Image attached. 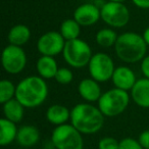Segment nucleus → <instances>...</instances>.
I'll return each instance as SVG.
<instances>
[{"label":"nucleus","instance_id":"obj_24","mask_svg":"<svg viewBox=\"0 0 149 149\" xmlns=\"http://www.w3.org/2000/svg\"><path fill=\"white\" fill-rule=\"evenodd\" d=\"M55 81L60 85H68L74 79V74L68 68H59L55 74Z\"/></svg>","mask_w":149,"mask_h":149},{"label":"nucleus","instance_id":"obj_28","mask_svg":"<svg viewBox=\"0 0 149 149\" xmlns=\"http://www.w3.org/2000/svg\"><path fill=\"white\" fill-rule=\"evenodd\" d=\"M141 72L144 78L149 79V55H146L141 61Z\"/></svg>","mask_w":149,"mask_h":149},{"label":"nucleus","instance_id":"obj_7","mask_svg":"<svg viewBox=\"0 0 149 149\" xmlns=\"http://www.w3.org/2000/svg\"><path fill=\"white\" fill-rule=\"evenodd\" d=\"M100 13L101 19L110 28L120 29L130 22V10L124 2L107 1L100 7Z\"/></svg>","mask_w":149,"mask_h":149},{"label":"nucleus","instance_id":"obj_19","mask_svg":"<svg viewBox=\"0 0 149 149\" xmlns=\"http://www.w3.org/2000/svg\"><path fill=\"white\" fill-rule=\"evenodd\" d=\"M2 106L3 114H4L5 118L15 123V124H17V123H19L23 120L24 116H25L26 107L15 97L10 99L9 101L3 103Z\"/></svg>","mask_w":149,"mask_h":149},{"label":"nucleus","instance_id":"obj_23","mask_svg":"<svg viewBox=\"0 0 149 149\" xmlns=\"http://www.w3.org/2000/svg\"><path fill=\"white\" fill-rule=\"evenodd\" d=\"M17 86L9 80H2L0 82V103L3 104L15 97Z\"/></svg>","mask_w":149,"mask_h":149},{"label":"nucleus","instance_id":"obj_8","mask_svg":"<svg viewBox=\"0 0 149 149\" xmlns=\"http://www.w3.org/2000/svg\"><path fill=\"white\" fill-rule=\"evenodd\" d=\"M114 70H116V66L112 58L103 52L93 54L88 64L90 77L99 83H104L111 80Z\"/></svg>","mask_w":149,"mask_h":149},{"label":"nucleus","instance_id":"obj_21","mask_svg":"<svg viewBox=\"0 0 149 149\" xmlns=\"http://www.w3.org/2000/svg\"><path fill=\"white\" fill-rule=\"evenodd\" d=\"M81 28L82 26L72 17V19H64L60 25L59 32L65 41H70V40L78 39L80 37Z\"/></svg>","mask_w":149,"mask_h":149},{"label":"nucleus","instance_id":"obj_9","mask_svg":"<svg viewBox=\"0 0 149 149\" xmlns=\"http://www.w3.org/2000/svg\"><path fill=\"white\" fill-rule=\"evenodd\" d=\"M27 54L21 46L8 44L3 49L1 55L2 66L6 72L17 74L25 70L27 65Z\"/></svg>","mask_w":149,"mask_h":149},{"label":"nucleus","instance_id":"obj_12","mask_svg":"<svg viewBox=\"0 0 149 149\" xmlns=\"http://www.w3.org/2000/svg\"><path fill=\"white\" fill-rule=\"evenodd\" d=\"M111 81L114 87L125 91H131L137 82L134 70L127 65H120L116 68L112 74Z\"/></svg>","mask_w":149,"mask_h":149},{"label":"nucleus","instance_id":"obj_27","mask_svg":"<svg viewBox=\"0 0 149 149\" xmlns=\"http://www.w3.org/2000/svg\"><path fill=\"white\" fill-rule=\"evenodd\" d=\"M138 141L144 149H149V129L143 131L140 135H139Z\"/></svg>","mask_w":149,"mask_h":149},{"label":"nucleus","instance_id":"obj_26","mask_svg":"<svg viewBox=\"0 0 149 149\" xmlns=\"http://www.w3.org/2000/svg\"><path fill=\"white\" fill-rule=\"evenodd\" d=\"M118 149H144L138 140L134 138H124L120 141V148Z\"/></svg>","mask_w":149,"mask_h":149},{"label":"nucleus","instance_id":"obj_15","mask_svg":"<svg viewBox=\"0 0 149 149\" xmlns=\"http://www.w3.org/2000/svg\"><path fill=\"white\" fill-rule=\"evenodd\" d=\"M57 61L52 56L41 55L36 62V70L40 77L45 80L54 79L58 70Z\"/></svg>","mask_w":149,"mask_h":149},{"label":"nucleus","instance_id":"obj_2","mask_svg":"<svg viewBox=\"0 0 149 149\" xmlns=\"http://www.w3.org/2000/svg\"><path fill=\"white\" fill-rule=\"evenodd\" d=\"M47 83L45 79L38 76H28L17 85L15 98L23 103L26 108L38 107L45 102L48 97Z\"/></svg>","mask_w":149,"mask_h":149},{"label":"nucleus","instance_id":"obj_6","mask_svg":"<svg viewBox=\"0 0 149 149\" xmlns=\"http://www.w3.org/2000/svg\"><path fill=\"white\" fill-rule=\"evenodd\" d=\"M82 135L72 124H64L54 128L51 142L56 149H84Z\"/></svg>","mask_w":149,"mask_h":149},{"label":"nucleus","instance_id":"obj_14","mask_svg":"<svg viewBox=\"0 0 149 149\" xmlns=\"http://www.w3.org/2000/svg\"><path fill=\"white\" fill-rule=\"evenodd\" d=\"M130 95L135 104L142 108H149V79L142 78L137 80L131 89Z\"/></svg>","mask_w":149,"mask_h":149},{"label":"nucleus","instance_id":"obj_1","mask_svg":"<svg viewBox=\"0 0 149 149\" xmlns=\"http://www.w3.org/2000/svg\"><path fill=\"white\" fill-rule=\"evenodd\" d=\"M104 118L105 116L98 106L90 102L79 103L70 109V124L85 135L99 132L104 125Z\"/></svg>","mask_w":149,"mask_h":149},{"label":"nucleus","instance_id":"obj_10","mask_svg":"<svg viewBox=\"0 0 149 149\" xmlns=\"http://www.w3.org/2000/svg\"><path fill=\"white\" fill-rule=\"evenodd\" d=\"M65 40L60 32L49 31L44 33L37 41V50L41 55L54 56L62 54Z\"/></svg>","mask_w":149,"mask_h":149},{"label":"nucleus","instance_id":"obj_30","mask_svg":"<svg viewBox=\"0 0 149 149\" xmlns=\"http://www.w3.org/2000/svg\"><path fill=\"white\" fill-rule=\"evenodd\" d=\"M142 36H143V38H144V41L146 42L147 46L149 47V27H147L146 29L144 30Z\"/></svg>","mask_w":149,"mask_h":149},{"label":"nucleus","instance_id":"obj_31","mask_svg":"<svg viewBox=\"0 0 149 149\" xmlns=\"http://www.w3.org/2000/svg\"><path fill=\"white\" fill-rule=\"evenodd\" d=\"M107 1H116V2H125L127 0H107Z\"/></svg>","mask_w":149,"mask_h":149},{"label":"nucleus","instance_id":"obj_4","mask_svg":"<svg viewBox=\"0 0 149 149\" xmlns=\"http://www.w3.org/2000/svg\"><path fill=\"white\" fill-rule=\"evenodd\" d=\"M131 95L128 91L112 88L102 93L98 100V108L105 118H114L122 114L130 103Z\"/></svg>","mask_w":149,"mask_h":149},{"label":"nucleus","instance_id":"obj_25","mask_svg":"<svg viewBox=\"0 0 149 149\" xmlns=\"http://www.w3.org/2000/svg\"><path fill=\"white\" fill-rule=\"evenodd\" d=\"M120 141L113 137H103L98 142V149H118Z\"/></svg>","mask_w":149,"mask_h":149},{"label":"nucleus","instance_id":"obj_3","mask_svg":"<svg viewBox=\"0 0 149 149\" xmlns=\"http://www.w3.org/2000/svg\"><path fill=\"white\" fill-rule=\"evenodd\" d=\"M116 56L126 63H136L142 61L146 56L147 44L142 35L135 32H126L118 35L113 46Z\"/></svg>","mask_w":149,"mask_h":149},{"label":"nucleus","instance_id":"obj_22","mask_svg":"<svg viewBox=\"0 0 149 149\" xmlns=\"http://www.w3.org/2000/svg\"><path fill=\"white\" fill-rule=\"evenodd\" d=\"M118 34L111 28H103L96 33L95 41L99 46L103 48H109L116 45L118 40Z\"/></svg>","mask_w":149,"mask_h":149},{"label":"nucleus","instance_id":"obj_29","mask_svg":"<svg viewBox=\"0 0 149 149\" xmlns=\"http://www.w3.org/2000/svg\"><path fill=\"white\" fill-rule=\"evenodd\" d=\"M133 4L141 9H149V0H132Z\"/></svg>","mask_w":149,"mask_h":149},{"label":"nucleus","instance_id":"obj_5","mask_svg":"<svg viewBox=\"0 0 149 149\" xmlns=\"http://www.w3.org/2000/svg\"><path fill=\"white\" fill-rule=\"evenodd\" d=\"M62 56L70 66L74 68H82L88 66L93 53L89 44L78 38L65 42Z\"/></svg>","mask_w":149,"mask_h":149},{"label":"nucleus","instance_id":"obj_13","mask_svg":"<svg viewBox=\"0 0 149 149\" xmlns=\"http://www.w3.org/2000/svg\"><path fill=\"white\" fill-rule=\"evenodd\" d=\"M78 93L86 102H96L101 97L102 92L99 82L93 78L83 79L78 85Z\"/></svg>","mask_w":149,"mask_h":149},{"label":"nucleus","instance_id":"obj_20","mask_svg":"<svg viewBox=\"0 0 149 149\" xmlns=\"http://www.w3.org/2000/svg\"><path fill=\"white\" fill-rule=\"evenodd\" d=\"M19 129L17 124L7 118H3L0 120V145L7 146L17 140Z\"/></svg>","mask_w":149,"mask_h":149},{"label":"nucleus","instance_id":"obj_18","mask_svg":"<svg viewBox=\"0 0 149 149\" xmlns=\"http://www.w3.org/2000/svg\"><path fill=\"white\" fill-rule=\"evenodd\" d=\"M31 38V30L29 27L23 24L15 25L9 30L8 35H7V40L9 44L15 46H21L23 47L25 44L29 42Z\"/></svg>","mask_w":149,"mask_h":149},{"label":"nucleus","instance_id":"obj_17","mask_svg":"<svg viewBox=\"0 0 149 149\" xmlns=\"http://www.w3.org/2000/svg\"><path fill=\"white\" fill-rule=\"evenodd\" d=\"M40 140V131L32 125H26L19 129L17 142L23 147H32Z\"/></svg>","mask_w":149,"mask_h":149},{"label":"nucleus","instance_id":"obj_16","mask_svg":"<svg viewBox=\"0 0 149 149\" xmlns=\"http://www.w3.org/2000/svg\"><path fill=\"white\" fill-rule=\"evenodd\" d=\"M46 120L54 126L68 124L70 120V110L61 104H53L46 110Z\"/></svg>","mask_w":149,"mask_h":149},{"label":"nucleus","instance_id":"obj_11","mask_svg":"<svg viewBox=\"0 0 149 149\" xmlns=\"http://www.w3.org/2000/svg\"><path fill=\"white\" fill-rule=\"evenodd\" d=\"M74 19L82 27L93 26L101 19L100 8L93 3H83L74 9Z\"/></svg>","mask_w":149,"mask_h":149}]
</instances>
